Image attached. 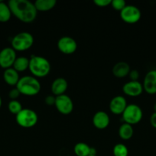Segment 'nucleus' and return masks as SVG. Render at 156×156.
I'll return each instance as SVG.
<instances>
[{
    "instance_id": "11",
    "label": "nucleus",
    "mask_w": 156,
    "mask_h": 156,
    "mask_svg": "<svg viewBox=\"0 0 156 156\" xmlns=\"http://www.w3.org/2000/svg\"><path fill=\"white\" fill-rule=\"evenodd\" d=\"M144 91L149 94H156V70L153 69L148 72L144 79L143 84Z\"/></svg>"
},
{
    "instance_id": "24",
    "label": "nucleus",
    "mask_w": 156,
    "mask_h": 156,
    "mask_svg": "<svg viewBox=\"0 0 156 156\" xmlns=\"http://www.w3.org/2000/svg\"><path fill=\"white\" fill-rule=\"evenodd\" d=\"M8 109H9V112L17 115V114H18V113L23 109V108H22V106H21V103H20L18 101L12 100L9 101V105H8Z\"/></svg>"
},
{
    "instance_id": "10",
    "label": "nucleus",
    "mask_w": 156,
    "mask_h": 156,
    "mask_svg": "<svg viewBox=\"0 0 156 156\" xmlns=\"http://www.w3.org/2000/svg\"><path fill=\"white\" fill-rule=\"evenodd\" d=\"M58 48L64 54H73L77 49V44L73 38L64 36L58 40Z\"/></svg>"
},
{
    "instance_id": "5",
    "label": "nucleus",
    "mask_w": 156,
    "mask_h": 156,
    "mask_svg": "<svg viewBox=\"0 0 156 156\" xmlns=\"http://www.w3.org/2000/svg\"><path fill=\"white\" fill-rule=\"evenodd\" d=\"M17 123L23 128L33 127L38 123V114L33 110L23 108L15 117Z\"/></svg>"
},
{
    "instance_id": "7",
    "label": "nucleus",
    "mask_w": 156,
    "mask_h": 156,
    "mask_svg": "<svg viewBox=\"0 0 156 156\" xmlns=\"http://www.w3.org/2000/svg\"><path fill=\"white\" fill-rule=\"evenodd\" d=\"M142 14L139 8L135 5H126L120 12V17L128 24H135L140 20Z\"/></svg>"
},
{
    "instance_id": "18",
    "label": "nucleus",
    "mask_w": 156,
    "mask_h": 156,
    "mask_svg": "<svg viewBox=\"0 0 156 156\" xmlns=\"http://www.w3.org/2000/svg\"><path fill=\"white\" fill-rule=\"evenodd\" d=\"M56 4V0H37L34 3L38 12H47L51 10L55 7Z\"/></svg>"
},
{
    "instance_id": "23",
    "label": "nucleus",
    "mask_w": 156,
    "mask_h": 156,
    "mask_svg": "<svg viewBox=\"0 0 156 156\" xmlns=\"http://www.w3.org/2000/svg\"><path fill=\"white\" fill-rule=\"evenodd\" d=\"M113 155L114 156H128V150L126 146L122 143H118L113 147Z\"/></svg>"
},
{
    "instance_id": "14",
    "label": "nucleus",
    "mask_w": 156,
    "mask_h": 156,
    "mask_svg": "<svg viewBox=\"0 0 156 156\" xmlns=\"http://www.w3.org/2000/svg\"><path fill=\"white\" fill-rule=\"evenodd\" d=\"M110 117L104 111H98L93 115V124L96 129H104L110 124Z\"/></svg>"
},
{
    "instance_id": "29",
    "label": "nucleus",
    "mask_w": 156,
    "mask_h": 156,
    "mask_svg": "<svg viewBox=\"0 0 156 156\" xmlns=\"http://www.w3.org/2000/svg\"><path fill=\"white\" fill-rule=\"evenodd\" d=\"M128 75H129V78L131 79V81H138L139 78V73L136 69L131 70Z\"/></svg>"
},
{
    "instance_id": "17",
    "label": "nucleus",
    "mask_w": 156,
    "mask_h": 156,
    "mask_svg": "<svg viewBox=\"0 0 156 156\" xmlns=\"http://www.w3.org/2000/svg\"><path fill=\"white\" fill-rule=\"evenodd\" d=\"M130 67L127 62H119L113 68V74L116 78H124L129 74Z\"/></svg>"
},
{
    "instance_id": "27",
    "label": "nucleus",
    "mask_w": 156,
    "mask_h": 156,
    "mask_svg": "<svg viewBox=\"0 0 156 156\" xmlns=\"http://www.w3.org/2000/svg\"><path fill=\"white\" fill-rule=\"evenodd\" d=\"M20 94H20L19 91H18L16 88H13V89L11 90L9 93V98H10L11 101L17 100V98L19 97Z\"/></svg>"
},
{
    "instance_id": "12",
    "label": "nucleus",
    "mask_w": 156,
    "mask_h": 156,
    "mask_svg": "<svg viewBox=\"0 0 156 156\" xmlns=\"http://www.w3.org/2000/svg\"><path fill=\"white\" fill-rule=\"evenodd\" d=\"M122 91L126 95L130 97H137L142 94L144 89L142 84L139 81H130L123 85Z\"/></svg>"
},
{
    "instance_id": "20",
    "label": "nucleus",
    "mask_w": 156,
    "mask_h": 156,
    "mask_svg": "<svg viewBox=\"0 0 156 156\" xmlns=\"http://www.w3.org/2000/svg\"><path fill=\"white\" fill-rule=\"evenodd\" d=\"M12 68L18 73L24 72L29 68V59L24 56L17 57L13 64Z\"/></svg>"
},
{
    "instance_id": "32",
    "label": "nucleus",
    "mask_w": 156,
    "mask_h": 156,
    "mask_svg": "<svg viewBox=\"0 0 156 156\" xmlns=\"http://www.w3.org/2000/svg\"><path fill=\"white\" fill-rule=\"evenodd\" d=\"M154 111L156 113V103L154 105Z\"/></svg>"
},
{
    "instance_id": "2",
    "label": "nucleus",
    "mask_w": 156,
    "mask_h": 156,
    "mask_svg": "<svg viewBox=\"0 0 156 156\" xmlns=\"http://www.w3.org/2000/svg\"><path fill=\"white\" fill-rule=\"evenodd\" d=\"M41 84L39 81L34 76H26L20 78L16 88L20 94L26 96H34L38 94L41 91Z\"/></svg>"
},
{
    "instance_id": "33",
    "label": "nucleus",
    "mask_w": 156,
    "mask_h": 156,
    "mask_svg": "<svg viewBox=\"0 0 156 156\" xmlns=\"http://www.w3.org/2000/svg\"><path fill=\"white\" fill-rule=\"evenodd\" d=\"M90 156H96V155H90Z\"/></svg>"
},
{
    "instance_id": "6",
    "label": "nucleus",
    "mask_w": 156,
    "mask_h": 156,
    "mask_svg": "<svg viewBox=\"0 0 156 156\" xmlns=\"http://www.w3.org/2000/svg\"><path fill=\"white\" fill-rule=\"evenodd\" d=\"M142 111L138 105L132 104L127 105L126 108L122 113V119L125 123L135 125L139 123L142 118Z\"/></svg>"
},
{
    "instance_id": "13",
    "label": "nucleus",
    "mask_w": 156,
    "mask_h": 156,
    "mask_svg": "<svg viewBox=\"0 0 156 156\" xmlns=\"http://www.w3.org/2000/svg\"><path fill=\"white\" fill-rule=\"evenodd\" d=\"M126 100L120 95L116 96L111 100L110 103V110L114 114H122L127 107Z\"/></svg>"
},
{
    "instance_id": "16",
    "label": "nucleus",
    "mask_w": 156,
    "mask_h": 156,
    "mask_svg": "<svg viewBox=\"0 0 156 156\" xmlns=\"http://www.w3.org/2000/svg\"><path fill=\"white\" fill-rule=\"evenodd\" d=\"M3 79H4L6 83L9 85H11V86L15 85L16 86L20 78L18 72L12 67V68L5 69L4 73H3Z\"/></svg>"
},
{
    "instance_id": "19",
    "label": "nucleus",
    "mask_w": 156,
    "mask_h": 156,
    "mask_svg": "<svg viewBox=\"0 0 156 156\" xmlns=\"http://www.w3.org/2000/svg\"><path fill=\"white\" fill-rule=\"evenodd\" d=\"M134 130L132 125L124 123L120 126L119 129V136L124 140H128L132 137Z\"/></svg>"
},
{
    "instance_id": "3",
    "label": "nucleus",
    "mask_w": 156,
    "mask_h": 156,
    "mask_svg": "<svg viewBox=\"0 0 156 156\" xmlns=\"http://www.w3.org/2000/svg\"><path fill=\"white\" fill-rule=\"evenodd\" d=\"M29 70L35 78H43L49 74L50 64L44 57L40 56H32L29 59Z\"/></svg>"
},
{
    "instance_id": "26",
    "label": "nucleus",
    "mask_w": 156,
    "mask_h": 156,
    "mask_svg": "<svg viewBox=\"0 0 156 156\" xmlns=\"http://www.w3.org/2000/svg\"><path fill=\"white\" fill-rule=\"evenodd\" d=\"M111 1L112 0H94L93 2L99 7H106L111 4Z\"/></svg>"
},
{
    "instance_id": "1",
    "label": "nucleus",
    "mask_w": 156,
    "mask_h": 156,
    "mask_svg": "<svg viewBox=\"0 0 156 156\" xmlns=\"http://www.w3.org/2000/svg\"><path fill=\"white\" fill-rule=\"evenodd\" d=\"M12 15L24 23H31L37 18L38 11L35 5L28 0H10L8 3Z\"/></svg>"
},
{
    "instance_id": "31",
    "label": "nucleus",
    "mask_w": 156,
    "mask_h": 156,
    "mask_svg": "<svg viewBox=\"0 0 156 156\" xmlns=\"http://www.w3.org/2000/svg\"><path fill=\"white\" fill-rule=\"evenodd\" d=\"M2 101L1 97H0V108H1V107H2Z\"/></svg>"
},
{
    "instance_id": "4",
    "label": "nucleus",
    "mask_w": 156,
    "mask_h": 156,
    "mask_svg": "<svg viewBox=\"0 0 156 156\" xmlns=\"http://www.w3.org/2000/svg\"><path fill=\"white\" fill-rule=\"evenodd\" d=\"M34 44V37L28 32H21L13 37L12 48L15 51H25L30 49Z\"/></svg>"
},
{
    "instance_id": "25",
    "label": "nucleus",
    "mask_w": 156,
    "mask_h": 156,
    "mask_svg": "<svg viewBox=\"0 0 156 156\" xmlns=\"http://www.w3.org/2000/svg\"><path fill=\"white\" fill-rule=\"evenodd\" d=\"M110 5L115 10L120 12L126 6V3L124 0H112Z\"/></svg>"
},
{
    "instance_id": "15",
    "label": "nucleus",
    "mask_w": 156,
    "mask_h": 156,
    "mask_svg": "<svg viewBox=\"0 0 156 156\" xmlns=\"http://www.w3.org/2000/svg\"><path fill=\"white\" fill-rule=\"evenodd\" d=\"M67 87H68V84H67V80L65 79L58 78L52 82L50 89H51L54 95L57 97V96L64 94L65 91H67Z\"/></svg>"
},
{
    "instance_id": "28",
    "label": "nucleus",
    "mask_w": 156,
    "mask_h": 156,
    "mask_svg": "<svg viewBox=\"0 0 156 156\" xmlns=\"http://www.w3.org/2000/svg\"><path fill=\"white\" fill-rule=\"evenodd\" d=\"M55 99H56V97L53 95H49L47 96L44 99V102L48 106H53L55 104Z\"/></svg>"
},
{
    "instance_id": "22",
    "label": "nucleus",
    "mask_w": 156,
    "mask_h": 156,
    "mask_svg": "<svg viewBox=\"0 0 156 156\" xmlns=\"http://www.w3.org/2000/svg\"><path fill=\"white\" fill-rule=\"evenodd\" d=\"M91 147L84 143H78L75 145L74 151L76 156H90Z\"/></svg>"
},
{
    "instance_id": "30",
    "label": "nucleus",
    "mask_w": 156,
    "mask_h": 156,
    "mask_svg": "<svg viewBox=\"0 0 156 156\" xmlns=\"http://www.w3.org/2000/svg\"><path fill=\"white\" fill-rule=\"evenodd\" d=\"M150 123L151 126L156 129V113L154 112L151 114V117H150Z\"/></svg>"
},
{
    "instance_id": "8",
    "label": "nucleus",
    "mask_w": 156,
    "mask_h": 156,
    "mask_svg": "<svg viewBox=\"0 0 156 156\" xmlns=\"http://www.w3.org/2000/svg\"><path fill=\"white\" fill-rule=\"evenodd\" d=\"M54 106L58 112L64 115H68L73 110V101L67 94L57 96Z\"/></svg>"
},
{
    "instance_id": "9",
    "label": "nucleus",
    "mask_w": 156,
    "mask_h": 156,
    "mask_svg": "<svg viewBox=\"0 0 156 156\" xmlns=\"http://www.w3.org/2000/svg\"><path fill=\"white\" fill-rule=\"evenodd\" d=\"M16 58V51L12 47L2 49L0 51V67L4 69L12 68Z\"/></svg>"
},
{
    "instance_id": "21",
    "label": "nucleus",
    "mask_w": 156,
    "mask_h": 156,
    "mask_svg": "<svg viewBox=\"0 0 156 156\" xmlns=\"http://www.w3.org/2000/svg\"><path fill=\"white\" fill-rule=\"evenodd\" d=\"M12 12L9 5L0 1V22H7L10 20Z\"/></svg>"
}]
</instances>
